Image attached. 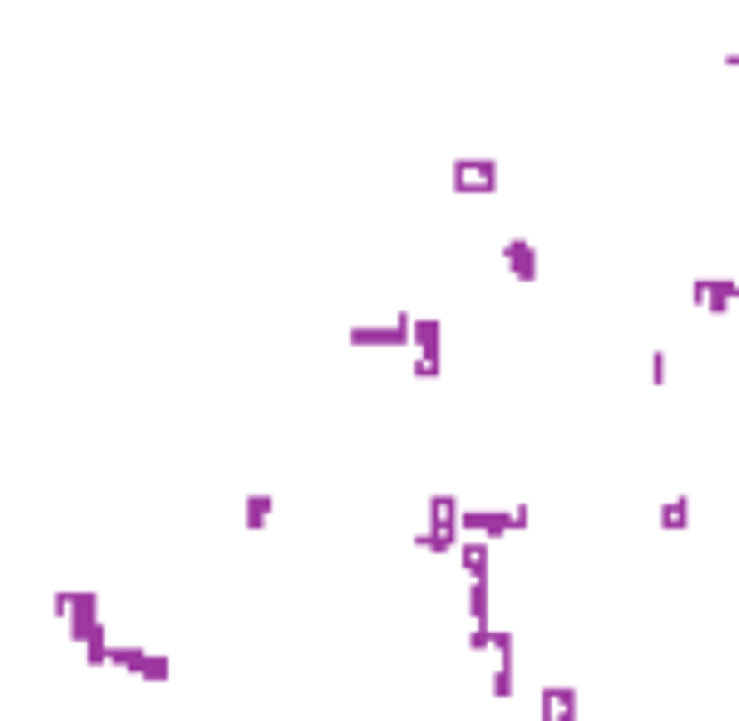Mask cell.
Here are the masks:
<instances>
[{"label":"cell","mask_w":739,"mask_h":721,"mask_svg":"<svg viewBox=\"0 0 739 721\" xmlns=\"http://www.w3.org/2000/svg\"><path fill=\"white\" fill-rule=\"evenodd\" d=\"M168 672H173L168 652H148V657H143V667H139L133 677H139V682H168Z\"/></svg>","instance_id":"13"},{"label":"cell","mask_w":739,"mask_h":721,"mask_svg":"<svg viewBox=\"0 0 739 721\" xmlns=\"http://www.w3.org/2000/svg\"><path fill=\"white\" fill-rule=\"evenodd\" d=\"M439 317H415V381H434L443 371V351H439Z\"/></svg>","instance_id":"2"},{"label":"cell","mask_w":739,"mask_h":721,"mask_svg":"<svg viewBox=\"0 0 739 721\" xmlns=\"http://www.w3.org/2000/svg\"><path fill=\"white\" fill-rule=\"evenodd\" d=\"M449 188L453 193H493V188H498V159H488V153H479V159H453Z\"/></svg>","instance_id":"1"},{"label":"cell","mask_w":739,"mask_h":721,"mask_svg":"<svg viewBox=\"0 0 739 721\" xmlns=\"http://www.w3.org/2000/svg\"><path fill=\"white\" fill-rule=\"evenodd\" d=\"M271 514H277V495H267V489L247 495V504H242V524H247L251 534H261V529L271 524Z\"/></svg>","instance_id":"9"},{"label":"cell","mask_w":739,"mask_h":721,"mask_svg":"<svg viewBox=\"0 0 739 721\" xmlns=\"http://www.w3.org/2000/svg\"><path fill=\"white\" fill-rule=\"evenodd\" d=\"M577 716H582V697H577L572 682L543 687V697H537V721H577Z\"/></svg>","instance_id":"3"},{"label":"cell","mask_w":739,"mask_h":721,"mask_svg":"<svg viewBox=\"0 0 739 721\" xmlns=\"http://www.w3.org/2000/svg\"><path fill=\"white\" fill-rule=\"evenodd\" d=\"M459 529L463 534H479V539H503V534H513V509H473L469 504Z\"/></svg>","instance_id":"6"},{"label":"cell","mask_w":739,"mask_h":721,"mask_svg":"<svg viewBox=\"0 0 739 721\" xmlns=\"http://www.w3.org/2000/svg\"><path fill=\"white\" fill-rule=\"evenodd\" d=\"M50 608H55L59 618H69V608H74V593H69V588H55V603H50Z\"/></svg>","instance_id":"17"},{"label":"cell","mask_w":739,"mask_h":721,"mask_svg":"<svg viewBox=\"0 0 739 721\" xmlns=\"http://www.w3.org/2000/svg\"><path fill=\"white\" fill-rule=\"evenodd\" d=\"M488 692L498 697V702H503V697H513V667H493V682H488Z\"/></svg>","instance_id":"15"},{"label":"cell","mask_w":739,"mask_h":721,"mask_svg":"<svg viewBox=\"0 0 739 721\" xmlns=\"http://www.w3.org/2000/svg\"><path fill=\"white\" fill-rule=\"evenodd\" d=\"M734 291H739V277H695L690 282V301H695V307H705V311H730V307H739Z\"/></svg>","instance_id":"4"},{"label":"cell","mask_w":739,"mask_h":721,"mask_svg":"<svg viewBox=\"0 0 739 721\" xmlns=\"http://www.w3.org/2000/svg\"><path fill=\"white\" fill-rule=\"evenodd\" d=\"M656 524L665 529V534H680V529H690V495H671V499H661Z\"/></svg>","instance_id":"10"},{"label":"cell","mask_w":739,"mask_h":721,"mask_svg":"<svg viewBox=\"0 0 739 721\" xmlns=\"http://www.w3.org/2000/svg\"><path fill=\"white\" fill-rule=\"evenodd\" d=\"M493 667H513V633L508 628H493Z\"/></svg>","instance_id":"14"},{"label":"cell","mask_w":739,"mask_h":721,"mask_svg":"<svg viewBox=\"0 0 739 721\" xmlns=\"http://www.w3.org/2000/svg\"><path fill=\"white\" fill-rule=\"evenodd\" d=\"M734 301H739V291H734Z\"/></svg>","instance_id":"20"},{"label":"cell","mask_w":739,"mask_h":721,"mask_svg":"<svg viewBox=\"0 0 739 721\" xmlns=\"http://www.w3.org/2000/svg\"><path fill=\"white\" fill-rule=\"evenodd\" d=\"M527 524H533V509H527V504H513V534H523Z\"/></svg>","instance_id":"18"},{"label":"cell","mask_w":739,"mask_h":721,"mask_svg":"<svg viewBox=\"0 0 739 721\" xmlns=\"http://www.w3.org/2000/svg\"><path fill=\"white\" fill-rule=\"evenodd\" d=\"M651 385H665V351H651Z\"/></svg>","instance_id":"16"},{"label":"cell","mask_w":739,"mask_h":721,"mask_svg":"<svg viewBox=\"0 0 739 721\" xmlns=\"http://www.w3.org/2000/svg\"><path fill=\"white\" fill-rule=\"evenodd\" d=\"M143 657H148V647H143V642H114L109 667H123V672H139V667H143Z\"/></svg>","instance_id":"12"},{"label":"cell","mask_w":739,"mask_h":721,"mask_svg":"<svg viewBox=\"0 0 739 721\" xmlns=\"http://www.w3.org/2000/svg\"><path fill=\"white\" fill-rule=\"evenodd\" d=\"M459 519H463V504L449 495V489L429 495V524H434V529H459Z\"/></svg>","instance_id":"11"},{"label":"cell","mask_w":739,"mask_h":721,"mask_svg":"<svg viewBox=\"0 0 739 721\" xmlns=\"http://www.w3.org/2000/svg\"><path fill=\"white\" fill-rule=\"evenodd\" d=\"M498 253H503V263H508V272L517 282H537V247H533V237L517 233V237H508V243L498 247Z\"/></svg>","instance_id":"7"},{"label":"cell","mask_w":739,"mask_h":721,"mask_svg":"<svg viewBox=\"0 0 739 721\" xmlns=\"http://www.w3.org/2000/svg\"><path fill=\"white\" fill-rule=\"evenodd\" d=\"M488 559H493V539H479V534H463L459 543V563L469 578H488Z\"/></svg>","instance_id":"8"},{"label":"cell","mask_w":739,"mask_h":721,"mask_svg":"<svg viewBox=\"0 0 739 721\" xmlns=\"http://www.w3.org/2000/svg\"><path fill=\"white\" fill-rule=\"evenodd\" d=\"M99 623H104V613H99V593H89V588H79L74 593V608H69V618H65V628L74 642H89L94 633H99Z\"/></svg>","instance_id":"5"},{"label":"cell","mask_w":739,"mask_h":721,"mask_svg":"<svg viewBox=\"0 0 739 721\" xmlns=\"http://www.w3.org/2000/svg\"><path fill=\"white\" fill-rule=\"evenodd\" d=\"M725 65H734V69H739V50H730V55H725Z\"/></svg>","instance_id":"19"}]
</instances>
